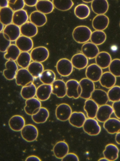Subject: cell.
I'll use <instances>...</instances> for the list:
<instances>
[{
	"label": "cell",
	"mask_w": 120,
	"mask_h": 161,
	"mask_svg": "<svg viewBox=\"0 0 120 161\" xmlns=\"http://www.w3.org/2000/svg\"><path fill=\"white\" fill-rule=\"evenodd\" d=\"M92 32L91 29L85 26H79L73 30L72 37L77 43L84 44L91 39Z\"/></svg>",
	"instance_id": "1"
},
{
	"label": "cell",
	"mask_w": 120,
	"mask_h": 161,
	"mask_svg": "<svg viewBox=\"0 0 120 161\" xmlns=\"http://www.w3.org/2000/svg\"><path fill=\"white\" fill-rule=\"evenodd\" d=\"M15 80L17 85L22 87L33 83L34 78L28 71L27 69L21 68L18 70Z\"/></svg>",
	"instance_id": "2"
},
{
	"label": "cell",
	"mask_w": 120,
	"mask_h": 161,
	"mask_svg": "<svg viewBox=\"0 0 120 161\" xmlns=\"http://www.w3.org/2000/svg\"><path fill=\"white\" fill-rule=\"evenodd\" d=\"M67 86V95L69 98L78 99L82 93V87L79 82L77 80H68L66 83Z\"/></svg>",
	"instance_id": "3"
},
{
	"label": "cell",
	"mask_w": 120,
	"mask_h": 161,
	"mask_svg": "<svg viewBox=\"0 0 120 161\" xmlns=\"http://www.w3.org/2000/svg\"><path fill=\"white\" fill-rule=\"evenodd\" d=\"M82 128L86 133L91 136L98 135L101 132V127L94 118L86 119Z\"/></svg>",
	"instance_id": "4"
},
{
	"label": "cell",
	"mask_w": 120,
	"mask_h": 161,
	"mask_svg": "<svg viewBox=\"0 0 120 161\" xmlns=\"http://www.w3.org/2000/svg\"><path fill=\"white\" fill-rule=\"evenodd\" d=\"M56 67L57 72L62 77H68L73 72V66L71 61L66 58L59 60L56 64Z\"/></svg>",
	"instance_id": "5"
},
{
	"label": "cell",
	"mask_w": 120,
	"mask_h": 161,
	"mask_svg": "<svg viewBox=\"0 0 120 161\" xmlns=\"http://www.w3.org/2000/svg\"><path fill=\"white\" fill-rule=\"evenodd\" d=\"M94 82L89 79L83 78L80 80L79 84L82 87V93L80 97L87 100L91 98L92 93L95 90Z\"/></svg>",
	"instance_id": "6"
},
{
	"label": "cell",
	"mask_w": 120,
	"mask_h": 161,
	"mask_svg": "<svg viewBox=\"0 0 120 161\" xmlns=\"http://www.w3.org/2000/svg\"><path fill=\"white\" fill-rule=\"evenodd\" d=\"M30 54L33 61L41 63L47 61L49 56L48 50L46 47L42 46L32 49Z\"/></svg>",
	"instance_id": "7"
},
{
	"label": "cell",
	"mask_w": 120,
	"mask_h": 161,
	"mask_svg": "<svg viewBox=\"0 0 120 161\" xmlns=\"http://www.w3.org/2000/svg\"><path fill=\"white\" fill-rule=\"evenodd\" d=\"M22 138L27 142H32L36 140L38 136V130L37 128L32 125H25L21 131Z\"/></svg>",
	"instance_id": "8"
},
{
	"label": "cell",
	"mask_w": 120,
	"mask_h": 161,
	"mask_svg": "<svg viewBox=\"0 0 120 161\" xmlns=\"http://www.w3.org/2000/svg\"><path fill=\"white\" fill-rule=\"evenodd\" d=\"M102 69L96 64H91L86 68L85 71L86 78L94 82L99 81L103 74Z\"/></svg>",
	"instance_id": "9"
},
{
	"label": "cell",
	"mask_w": 120,
	"mask_h": 161,
	"mask_svg": "<svg viewBox=\"0 0 120 161\" xmlns=\"http://www.w3.org/2000/svg\"><path fill=\"white\" fill-rule=\"evenodd\" d=\"M72 113L71 107L66 103H62L58 105L55 110V115L58 120L67 121Z\"/></svg>",
	"instance_id": "10"
},
{
	"label": "cell",
	"mask_w": 120,
	"mask_h": 161,
	"mask_svg": "<svg viewBox=\"0 0 120 161\" xmlns=\"http://www.w3.org/2000/svg\"><path fill=\"white\" fill-rule=\"evenodd\" d=\"M113 113L112 106L108 104L100 106L97 113V120L100 122L104 123L105 121L110 118L111 116Z\"/></svg>",
	"instance_id": "11"
},
{
	"label": "cell",
	"mask_w": 120,
	"mask_h": 161,
	"mask_svg": "<svg viewBox=\"0 0 120 161\" xmlns=\"http://www.w3.org/2000/svg\"><path fill=\"white\" fill-rule=\"evenodd\" d=\"M6 69L3 71V75L8 80H12L16 78L18 70V64L12 60H8L5 63Z\"/></svg>",
	"instance_id": "12"
},
{
	"label": "cell",
	"mask_w": 120,
	"mask_h": 161,
	"mask_svg": "<svg viewBox=\"0 0 120 161\" xmlns=\"http://www.w3.org/2000/svg\"><path fill=\"white\" fill-rule=\"evenodd\" d=\"M109 24V19L105 14L97 15L92 21V26L95 31H105Z\"/></svg>",
	"instance_id": "13"
},
{
	"label": "cell",
	"mask_w": 120,
	"mask_h": 161,
	"mask_svg": "<svg viewBox=\"0 0 120 161\" xmlns=\"http://www.w3.org/2000/svg\"><path fill=\"white\" fill-rule=\"evenodd\" d=\"M41 107V102L37 98H32L26 100L24 111L27 114L32 115L39 111Z\"/></svg>",
	"instance_id": "14"
},
{
	"label": "cell",
	"mask_w": 120,
	"mask_h": 161,
	"mask_svg": "<svg viewBox=\"0 0 120 161\" xmlns=\"http://www.w3.org/2000/svg\"><path fill=\"white\" fill-rule=\"evenodd\" d=\"M82 53L88 59L95 58L99 53V50L97 45L92 42H87L82 45L81 48Z\"/></svg>",
	"instance_id": "15"
},
{
	"label": "cell",
	"mask_w": 120,
	"mask_h": 161,
	"mask_svg": "<svg viewBox=\"0 0 120 161\" xmlns=\"http://www.w3.org/2000/svg\"><path fill=\"white\" fill-rule=\"evenodd\" d=\"M52 93V85H41L37 88V98L40 101H46L48 100Z\"/></svg>",
	"instance_id": "16"
},
{
	"label": "cell",
	"mask_w": 120,
	"mask_h": 161,
	"mask_svg": "<svg viewBox=\"0 0 120 161\" xmlns=\"http://www.w3.org/2000/svg\"><path fill=\"white\" fill-rule=\"evenodd\" d=\"M15 45L19 49L21 52H29L32 49L33 42L30 37L22 35L15 41Z\"/></svg>",
	"instance_id": "17"
},
{
	"label": "cell",
	"mask_w": 120,
	"mask_h": 161,
	"mask_svg": "<svg viewBox=\"0 0 120 161\" xmlns=\"http://www.w3.org/2000/svg\"><path fill=\"white\" fill-rule=\"evenodd\" d=\"M52 94L56 95L57 97L62 98L67 95V86L66 83L61 80H55L52 84Z\"/></svg>",
	"instance_id": "18"
},
{
	"label": "cell",
	"mask_w": 120,
	"mask_h": 161,
	"mask_svg": "<svg viewBox=\"0 0 120 161\" xmlns=\"http://www.w3.org/2000/svg\"><path fill=\"white\" fill-rule=\"evenodd\" d=\"M91 8L96 14H105L108 10L109 3L107 0H93L91 4Z\"/></svg>",
	"instance_id": "19"
},
{
	"label": "cell",
	"mask_w": 120,
	"mask_h": 161,
	"mask_svg": "<svg viewBox=\"0 0 120 161\" xmlns=\"http://www.w3.org/2000/svg\"><path fill=\"white\" fill-rule=\"evenodd\" d=\"M2 32L9 37L11 42H15L21 34L20 27L13 23L5 26Z\"/></svg>",
	"instance_id": "20"
},
{
	"label": "cell",
	"mask_w": 120,
	"mask_h": 161,
	"mask_svg": "<svg viewBox=\"0 0 120 161\" xmlns=\"http://www.w3.org/2000/svg\"><path fill=\"white\" fill-rule=\"evenodd\" d=\"M71 63L73 67L78 69H82L88 65V59L82 53H78L72 56Z\"/></svg>",
	"instance_id": "21"
},
{
	"label": "cell",
	"mask_w": 120,
	"mask_h": 161,
	"mask_svg": "<svg viewBox=\"0 0 120 161\" xmlns=\"http://www.w3.org/2000/svg\"><path fill=\"white\" fill-rule=\"evenodd\" d=\"M91 98L99 106L106 104L109 101L108 93L102 89H95L91 96Z\"/></svg>",
	"instance_id": "22"
},
{
	"label": "cell",
	"mask_w": 120,
	"mask_h": 161,
	"mask_svg": "<svg viewBox=\"0 0 120 161\" xmlns=\"http://www.w3.org/2000/svg\"><path fill=\"white\" fill-rule=\"evenodd\" d=\"M20 28L22 35L30 38L35 36L38 32V27L31 21H27Z\"/></svg>",
	"instance_id": "23"
},
{
	"label": "cell",
	"mask_w": 120,
	"mask_h": 161,
	"mask_svg": "<svg viewBox=\"0 0 120 161\" xmlns=\"http://www.w3.org/2000/svg\"><path fill=\"white\" fill-rule=\"evenodd\" d=\"M69 147L66 142L60 141L57 142L53 148L54 156L59 159H62L68 153Z\"/></svg>",
	"instance_id": "24"
},
{
	"label": "cell",
	"mask_w": 120,
	"mask_h": 161,
	"mask_svg": "<svg viewBox=\"0 0 120 161\" xmlns=\"http://www.w3.org/2000/svg\"><path fill=\"white\" fill-rule=\"evenodd\" d=\"M99 81L103 87L110 89L115 86L116 77L110 71H107L103 73Z\"/></svg>",
	"instance_id": "25"
},
{
	"label": "cell",
	"mask_w": 120,
	"mask_h": 161,
	"mask_svg": "<svg viewBox=\"0 0 120 161\" xmlns=\"http://www.w3.org/2000/svg\"><path fill=\"white\" fill-rule=\"evenodd\" d=\"M86 117L85 114L82 112H73L68 119L70 125L78 128L82 127Z\"/></svg>",
	"instance_id": "26"
},
{
	"label": "cell",
	"mask_w": 120,
	"mask_h": 161,
	"mask_svg": "<svg viewBox=\"0 0 120 161\" xmlns=\"http://www.w3.org/2000/svg\"><path fill=\"white\" fill-rule=\"evenodd\" d=\"M104 129L110 134L117 133L120 131V120L116 118H109L103 124Z\"/></svg>",
	"instance_id": "27"
},
{
	"label": "cell",
	"mask_w": 120,
	"mask_h": 161,
	"mask_svg": "<svg viewBox=\"0 0 120 161\" xmlns=\"http://www.w3.org/2000/svg\"><path fill=\"white\" fill-rule=\"evenodd\" d=\"M112 61L111 56L107 52H99L95 58L96 64L102 69L109 67Z\"/></svg>",
	"instance_id": "28"
},
{
	"label": "cell",
	"mask_w": 120,
	"mask_h": 161,
	"mask_svg": "<svg viewBox=\"0 0 120 161\" xmlns=\"http://www.w3.org/2000/svg\"><path fill=\"white\" fill-rule=\"evenodd\" d=\"M119 150L114 144H109L105 147L103 153L104 157L109 161H114L119 157Z\"/></svg>",
	"instance_id": "29"
},
{
	"label": "cell",
	"mask_w": 120,
	"mask_h": 161,
	"mask_svg": "<svg viewBox=\"0 0 120 161\" xmlns=\"http://www.w3.org/2000/svg\"><path fill=\"white\" fill-rule=\"evenodd\" d=\"M8 125L14 131H20L25 125L24 119L20 115H14L9 119Z\"/></svg>",
	"instance_id": "30"
},
{
	"label": "cell",
	"mask_w": 120,
	"mask_h": 161,
	"mask_svg": "<svg viewBox=\"0 0 120 161\" xmlns=\"http://www.w3.org/2000/svg\"><path fill=\"white\" fill-rule=\"evenodd\" d=\"M30 21L37 27H43L47 22L46 15L38 11L31 13L29 16Z\"/></svg>",
	"instance_id": "31"
},
{
	"label": "cell",
	"mask_w": 120,
	"mask_h": 161,
	"mask_svg": "<svg viewBox=\"0 0 120 161\" xmlns=\"http://www.w3.org/2000/svg\"><path fill=\"white\" fill-rule=\"evenodd\" d=\"M99 105L95 102L92 99L86 100L84 103V111L87 114V117L89 118H95L96 116Z\"/></svg>",
	"instance_id": "32"
},
{
	"label": "cell",
	"mask_w": 120,
	"mask_h": 161,
	"mask_svg": "<svg viewBox=\"0 0 120 161\" xmlns=\"http://www.w3.org/2000/svg\"><path fill=\"white\" fill-rule=\"evenodd\" d=\"M29 17L25 10H19L14 13L12 23L19 27H21L28 21Z\"/></svg>",
	"instance_id": "33"
},
{
	"label": "cell",
	"mask_w": 120,
	"mask_h": 161,
	"mask_svg": "<svg viewBox=\"0 0 120 161\" xmlns=\"http://www.w3.org/2000/svg\"><path fill=\"white\" fill-rule=\"evenodd\" d=\"M37 11L46 14L52 13L54 9V5L50 0H39L36 5Z\"/></svg>",
	"instance_id": "34"
},
{
	"label": "cell",
	"mask_w": 120,
	"mask_h": 161,
	"mask_svg": "<svg viewBox=\"0 0 120 161\" xmlns=\"http://www.w3.org/2000/svg\"><path fill=\"white\" fill-rule=\"evenodd\" d=\"M14 13L9 7L1 8L0 10V21L4 26L11 24Z\"/></svg>",
	"instance_id": "35"
},
{
	"label": "cell",
	"mask_w": 120,
	"mask_h": 161,
	"mask_svg": "<svg viewBox=\"0 0 120 161\" xmlns=\"http://www.w3.org/2000/svg\"><path fill=\"white\" fill-rule=\"evenodd\" d=\"M49 116L48 110L45 107H41L37 113L32 115V118L35 123L40 124L46 122Z\"/></svg>",
	"instance_id": "36"
},
{
	"label": "cell",
	"mask_w": 120,
	"mask_h": 161,
	"mask_svg": "<svg viewBox=\"0 0 120 161\" xmlns=\"http://www.w3.org/2000/svg\"><path fill=\"white\" fill-rule=\"evenodd\" d=\"M91 11L88 5L80 4L77 5L74 9V14L79 19H84L90 15Z\"/></svg>",
	"instance_id": "37"
},
{
	"label": "cell",
	"mask_w": 120,
	"mask_h": 161,
	"mask_svg": "<svg viewBox=\"0 0 120 161\" xmlns=\"http://www.w3.org/2000/svg\"><path fill=\"white\" fill-rule=\"evenodd\" d=\"M52 2L54 8L62 12L68 11L74 5L72 0H52Z\"/></svg>",
	"instance_id": "38"
},
{
	"label": "cell",
	"mask_w": 120,
	"mask_h": 161,
	"mask_svg": "<svg viewBox=\"0 0 120 161\" xmlns=\"http://www.w3.org/2000/svg\"><path fill=\"white\" fill-rule=\"evenodd\" d=\"M27 69L34 78H38L44 71V68L41 63L33 61L30 64Z\"/></svg>",
	"instance_id": "39"
},
{
	"label": "cell",
	"mask_w": 120,
	"mask_h": 161,
	"mask_svg": "<svg viewBox=\"0 0 120 161\" xmlns=\"http://www.w3.org/2000/svg\"><path fill=\"white\" fill-rule=\"evenodd\" d=\"M37 88L33 83L30 85L22 86L21 91V96L22 98L27 100L34 97L36 95Z\"/></svg>",
	"instance_id": "40"
},
{
	"label": "cell",
	"mask_w": 120,
	"mask_h": 161,
	"mask_svg": "<svg viewBox=\"0 0 120 161\" xmlns=\"http://www.w3.org/2000/svg\"><path fill=\"white\" fill-rule=\"evenodd\" d=\"M107 39V35L105 32L101 31H95L92 32L91 42L97 46H100L105 43Z\"/></svg>",
	"instance_id": "41"
},
{
	"label": "cell",
	"mask_w": 120,
	"mask_h": 161,
	"mask_svg": "<svg viewBox=\"0 0 120 161\" xmlns=\"http://www.w3.org/2000/svg\"><path fill=\"white\" fill-rule=\"evenodd\" d=\"M40 81L45 84L52 85L55 80L56 75L52 70L46 69L44 70L39 77Z\"/></svg>",
	"instance_id": "42"
},
{
	"label": "cell",
	"mask_w": 120,
	"mask_h": 161,
	"mask_svg": "<svg viewBox=\"0 0 120 161\" xmlns=\"http://www.w3.org/2000/svg\"><path fill=\"white\" fill-rule=\"evenodd\" d=\"M31 54L27 52H22L17 60V63L22 68H28L32 61Z\"/></svg>",
	"instance_id": "43"
},
{
	"label": "cell",
	"mask_w": 120,
	"mask_h": 161,
	"mask_svg": "<svg viewBox=\"0 0 120 161\" xmlns=\"http://www.w3.org/2000/svg\"><path fill=\"white\" fill-rule=\"evenodd\" d=\"M21 51L16 45H11L8 48L4 57L7 60L16 61Z\"/></svg>",
	"instance_id": "44"
},
{
	"label": "cell",
	"mask_w": 120,
	"mask_h": 161,
	"mask_svg": "<svg viewBox=\"0 0 120 161\" xmlns=\"http://www.w3.org/2000/svg\"><path fill=\"white\" fill-rule=\"evenodd\" d=\"M109 100L112 102L120 100V86H114L110 88L108 92Z\"/></svg>",
	"instance_id": "45"
},
{
	"label": "cell",
	"mask_w": 120,
	"mask_h": 161,
	"mask_svg": "<svg viewBox=\"0 0 120 161\" xmlns=\"http://www.w3.org/2000/svg\"><path fill=\"white\" fill-rule=\"evenodd\" d=\"M11 41L9 37L3 32H0V52H6L8 47L11 45Z\"/></svg>",
	"instance_id": "46"
},
{
	"label": "cell",
	"mask_w": 120,
	"mask_h": 161,
	"mask_svg": "<svg viewBox=\"0 0 120 161\" xmlns=\"http://www.w3.org/2000/svg\"><path fill=\"white\" fill-rule=\"evenodd\" d=\"M108 68L110 72L115 77H120V59H113Z\"/></svg>",
	"instance_id": "47"
},
{
	"label": "cell",
	"mask_w": 120,
	"mask_h": 161,
	"mask_svg": "<svg viewBox=\"0 0 120 161\" xmlns=\"http://www.w3.org/2000/svg\"><path fill=\"white\" fill-rule=\"evenodd\" d=\"M25 4L23 0H9L8 1V7L15 12L22 10Z\"/></svg>",
	"instance_id": "48"
},
{
	"label": "cell",
	"mask_w": 120,
	"mask_h": 161,
	"mask_svg": "<svg viewBox=\"0 0 120 161\" xmlns=\"http://www.w3.org/2000/svg\"><path fill=\"white\" fill-rule=\"evenodd\" d=\"M112 107L115 116L118 119H120V100L113 102L112 104Z\"/></svg>",
	"instance_id": "49"
},
{
	"label": "cell",
	"mask_w": 120,
	"mask_h": 161,
	"mask_svg": "<svg viewBox=\"0 0 120 161\" xmlns=\"http://www.w3.org/2000/svg\"><path fill=\"white\" fill-rule=\"evenodd\" d=\"M62 161H79L78 157L74 153H68L62 159Z\"/></svg>",
	"instance_id": "50"
},
{
	"label": "cell",
	"mask_w": 120,
	"mask_h": 161,
	"mask_svg": "<svg viewBox=\"0 0 120 161\" xmlns=\"http://www.w3.org/2000/svg\"><path fill=\"white\" fill-rule=\"evenodd\" d=\"M25 5L29 7H33L36 5L38 0H23Z\"/></svg>",
	"instance_id": "51"
},
{
	"label": "cell",
	"mask_w": 120,
	"mask_h": 161,
	"mask_svg": "<svg viewBox=\"0 0 120 161\" xmlns=\"http://www.w3.org/2000/svg\"><path fill=\"white\" fill-rule=\"evenodd\" d=\"M26 161H41V160L37 156L35 155H31L26 159Z\"/></svg>",
	"instance_id": "52"
},
{
	"label": "cell",
	"mask_w": 120,
	"mask_h": 161,
	"mask_svg": "<svg viewBox=\"0 0 120 161\" xmlns=\"http://www.w3.org/2000/svg\"><path fill=\"white\" fill-rule=\"evenodd\" d=\"M0 7L1 8L8 7V0H0Z\"/></svg>",
	"instance_id": "53"
},
{
	"label": "cell",
	"mask_w": 120,
	"mask_h": 161,
	"mask_svg": "<svg viewBox=\"0 0 120 161\" xmlns=\"http://www.w3.org/2000/svg\"><path fill=\"white\" fill-rule=\"evenodd\" d=\"M115 139L116 143L119 145H120V131L116 133Z\"/></svg>",
	"instance_id": "54"
},
{
	"label": "cell",
	"mask_w": 120,
	"mask_h": 161,
	"mask_svg": "<svg viewBox=\"0 0 120 161\" xmlns=\"http://www.w3.org/2000/svg\"><path fill=\"white\" fill-rule=\"evenodd\" d=\"M4 25L0 21V32H2L3 31L4 28Z\"/></svg>",
	"instance_id": "55"
},
{
	"label": "cell",
	"mask_w": 120,
	"mask_h": 161,
	"mask_svg": "<svg viewBox=\"0 0 120 161\" xmlns=\"http://www.w3.org/2000/svg\"><path fill=\"white\" fill-rule=\"evenodd\" d=\"M93 1V0H82V1L85 3H92Z\"/></svg>",
	"instance_id": "56"
},
{
	"label": "cell",
	"mask_w": 120,
	"mask_h": 161,
	"mask_svg": "<svg viewBox=\"0 0 120 161\" xmlns=\"http://www.w3.org/2000/svg\"><path fill=\"white\" fill-rule=\"evenodd\" d=\"M98 161H109L108 159H107V158H106V157H104V158H101V159H99V160H98Z\"/></svg>",
	"instance_id": "57"
},
{
	"label": "cell",
	"mask_w": 120,
	"mask_h": 161,
	"mask_svg": "<svg viewBox=\"0 0 120 161\" xmlns=\"http://www.w3.org/2000/svg\"><path fill=\"white\" fill-rule=\"evenodd\" d=\"M1 7H0V10H1Z\"/></svg>",
	"instance_id": "58"
},
{
	"label": "cell",
	"mask_w": 120,
	"mask_h": 161,
	"mask_svg": "<svg viewBox=\"0 0 120 161\" xmlns=\"http://www.w3.org/2000/svg\"><path fill=\"white\" fill-rule=\"evenodd\" d=\"M8 1H9V0H8Z\"/></svg>",
	"instance_id": "59"
},
{
	"label": "cell",
	"mask_w": 120,
	"mask_h": 161,
	"mask_svg": "<svg viewBox=\"0 0 120 161\" xmlns=\"http://www.w3.org/2000/svg\"></svg>",
	"instance_id": "60"
}]
</instances>
